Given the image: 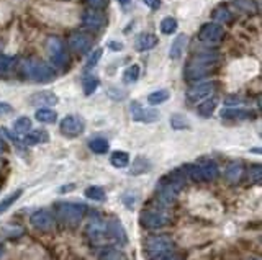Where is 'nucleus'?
I'll list each match as a JSON object with an SVG mask.
<instances>
[{"instance_id":"41","label":"nucleus","mask_w":262,"mask_h":260,"mask_svg":"<svg viewBox=\"0 0 262 260\" xmlns=\"http://www.w3.org/2000/svg\"><path fill=\"white\" fill-rule=\"evenodd\" d=\"M102 54H104V49H102V48L94 49V53L89 56V59H87V63H85V70L95 67V65L99 64V61L102 59Z\"/></svg>"},{"instance_id":"10","label":"nucleus","mask_w":262,"mask_h":260,"mask_svg":"<svg viewBox=\"0 0 262 260\" xmlns=\"http://www.w3.org/2000/svg\"><path fill=\"white\" fill-rule=\"evenodd\" d=\"M225 36V30L220 23H205L202 25V28L198 30V39L203 43H210V44H215L218 41H222Z\"/></svg>"},{"instance_id":"53","label":"nucleus","mask_w":262,"mask_h":260,"mask_svg":"<svg viewBox=\"0 0 262 260\" xmlns=\"http://www.w3.org/2000/svg\"><path fill=\"white\" fill-rule=\"evenodd\" d=\"M5 151V146H3V142L0 141V154H2V152Z\"/></svg>"},{"instance_id":"12","label":"nucleus","mask_w":262,"mask_h":260,"mask_svg":"<svg viewBox=\"0 0 262 260\" xmlns=\"http://www.w3.org/2000/svg\"><path fill=\"white\" fill-rule=\"evenodd\" d=\"M217 85L218 82H203V84L190 87L186 94L187 100L190 103H198V100H205L207 97H212L215 89H217Z\"/></svg>"},{"instance_id":"19","label":"nucleus","mask_w":262,"mask_h":260,"mask_svg":"<svg viewBox=\"0 0 262 260\" xmlns=\"http://www.w3.org/2000/svg\"><path fill=\"white\" fill-rule=\"evenodd\" d=\"M159 38L154 33H141L138 34L136 41H135V48L138 53H145V51H151L157 46Z\"/></svg>"},{"instance_id":"51","label":"nucleus","mask_w":262,"mask_h":260,"mask_svg":"<svg viewBox=\"0 0 262 260\" xmlns=\"http://www.w3.org/2000/svg\"><path fill=\"white\" fill-rule=\"evenodd\" d=\"M69 190H74V185H69V187H63V188H61V193H66V192H69Z\"/></svg>"},{"instance_id":"52","label":"nucleus","mask_w":262,"mask_h":260,"mask_svg":"<svg viewBox=\"0 0 262 260\" xmlns=\"http://www.w3.org/2000/svg\"><path fill=\"white\" fill-rule=\"evenodd\" d=\"M116 2L120 3V5H128V3L131 2V0H116Z\"/></svg>"},{"instance_id":"38","label":"nucleus","mask_w":262,"mask_h":260,"mask_svg":"<svg viewBox=\"0 0 262 260\" xmlns=\"http://www.w3.org/2000/svg\"><path fill=\"white\" fill-rule=\"evenodd\" d=\"M99 85H100V80L94 77V75H87V77L82 80V90H84L85 95H92L99 89Z\"/></svg>"},{"instance_id":"42","label":"nucleus","mask_w":262,"mask_h":260,"mask_svg":"<svg viewBox=\"0 0 262 260\" xmlns=\"http://www.w3.org/2000/svg\"><path fill=\"white\" fill-rule=\"evenodd\" d=\"M249 178H251V182L256 183V185H261V182H262V167H261V164H254L253 167H251Z\"/></svg>"},{"instance_id":"37","label":"nucleus","mask_w":262,"mask_h":260,"mask_svg":"<svg viewBox=\"0 0 262 260\" xmlns=\"http://www.w3.org/2000/svg\"><path fill=\"white\" fill-rule=\"evenodd\" d=\"M171 126L174 130H190V121L186 115L174 113L171 116Z\"/></svg>"},{"instance_id":"15","label":"nucleus","mask_w":262,"mask_h":260,"mask_svg":"<svg viewBox=\"0 0 262 260\" xmlns=\"http://www.w3.org/2000/svg\"><path fill=\"white\" fill-rule=\"evenodd\" d=\"M82 23H84L87 28L100 30L107 25V17L100 12V10L90 8V10H85L84 15H82Z\"/></svg>"},{"instance_id":"3","label":"nucleus","mask_w":262,"mask_h":260,"mask_svg":"<svg viewBox=\"0 0 262 260\" xmlns=\"http://www.w3.org/2000/svg\"><path fill=\"white\" fill-rule=\"evenodd\" d=\"M167 208L169 206L162 205V203H159V201L156 205L145 208L140 215L141 226L148 228V229H159V228L167 226V224L172 221V215Z\"/></svg>"},{"instance_id":"1","label":"nucleus","mask_w":262,"mask_h":260,"mask_svg":"<svg viewBox=\"0 0 262 260\" xmlns=\"http://www.w3.org/2000/svg\"><path fill=\"white\" fill-rule=\"evenodd\" d=\"M186 182L187 173L184 170V167L164 175L157 183V201L166 206H171L177 200V196L181 195L182 188L186 187Z\"/></svg>"},{"instance_id":"9","label":"nucleus","mask_w":262,"mask_h":260,"mask_svg":"<svg viewBox=\"0 0 262 260\" xmlns=\"http://www.w3.org/2000/svg\"><path fill=\"white\" fill-rule=\"evenodd\" d=\"M59 131L66 137H77L85 131V121L77 115H69L61 121Z\"/></svg>"},{"instance_id":"4","label":"nucleus","mask_w":262,"mask_h":260,"mask_svg":"<svg viewBox=\"0 0 262 260\" xmlns=\"http://www.w3.org/2000/svg\"><path fill=\"white\" fill-rule=\"evenodd\" d=\"M22 74L32 82H38V84H46L51 82L56 77L54 69L51 67L49 64L43 63V61L38 59H27L22 63Z\"/></svg>"},{"instance_id":"50","label":"nucleus","mask_w":262,"mask_h":260,"mask_svg":"<svg viewBox=\"0 0 262 260\" xmlns=\"http://www.w3.org/2000/svg\"><path fill=\"white\" fill-rule=\"evenodd\" d=\"M156 260H181V257L176 256V254L172 252V254H167V256H164V257H159Z\"/></svg>"},{"instance_id":"26","label":"nucleus","mask_w":262,"mask_h":260,"mask_svg":"<svg viewBox=\"0 0 262 260\" xmlns=\"http://www.w3.org/2000/svg\"><path fill=\"white\" fill-rule=\"evenodd\" d=\"M35 118L39 123H54L56 120H58V113H56L54 110H51L49 106H41V108L37 110V113H35Z\"/></svg>"},{"instance_id":"49","label":"nucleus","mask_w":262,"mask_h":260,"mask_svg":"<svg viewBox=\"0 0 262 260\" xmlns=\"http://www.w3.org/2000/svg\"><path fill=\"white\" fill-rule=\"evenodd\" d=\"M225 101H226L228 105H238V103H241L243 100L238 98V97H228V100H225Z\"/></svg>"},{"instance_id":"11","label":"nucleus","mask_w":262,"mask_h":260,"mask_svg":"<svg viewBox=\"0 0 262 260\" xmlns=\"http://www.w3.org/2000/svg\"><path fill=\"white\" fill-rule=\"evenodd\" d=\"M130 113L133 121H138V123H154V121L159 120V111L152 110V108H145L141 106L138 101H133L130 105Z\"/></svg>"},{"instance_id":"44","label":"nucleus","mask_w":262,"mask_h":260,"mask_svg":"<svg viewBox=\"0 0 262 260\" xmlns=\"http://www.w3.org/2000/svg\"><path fill=\"white\" fill-rule=\"evenodd\" d=\"M87 5L92 8H97V10H102L105 8L107 5H109V0H85Z\"/></svg>"},{"instance_id":"32","label":"nucleus","mask_w":262,"mask_h":260,"mask_svg":"<svg viewBox=\"0 0 262 260\" xmlns=\"http://www.w3.org/2000/svg\"><path fill=\"white\" fill-rule=\"evenodd\" d=\"M13 131L17 132V134H20V136L27 134V132L32 131V120H30L28 116H20L18 120H15Z\"/></svg>"},{"instance_id":"25","label":"nucleus","mask_w":262,"mask_h":260,"mask_svg":"<svg viewBox=\"0 0 262 260\" xmlns=\"http://www.w3.org/2000/svg\"><path fill=\"white\" fill-rule=\"evenodd\" d=\"M110 164L115 169H125L130 164V154L126 151H113L110 156Z\"/></svg>"},{"instance_id":"33","label":"nucleus","mask_w":262,"mask_h":260,"mask_svg":"<svg viewBox=\"0 0 262 260\" xmlns=\"http://www.w3.org/2000/svg\"><path fill=\"white\" fill-rule=\"evenodd\" d=\"M99 260H128V257L125 256V252L120 251V249H104L100 252Z\"/></svg>"},{"instance_id":"21","label":"nucleus","mask_w":262,"mask_h":260,"mask_svg":"<svg viewBox=\"0 0 262 260\" xmlns=\"http://www.w3.org/2000/svg\"><path fill=\"white\" fill-rule=\"evenodd\" d=\"M187 43H188L187 34H177L176 39H174L171 44V48H169V58H171L172 61L181 59L184 51H186V48H187Z\"/></svg>"},{"instance_id":"28","label":"nucleus","mask_w":262,"mask_h":260,"mask_svg":"<svg viewBox=\"0 0 262 260\" xmlns=\"http://www.w3.org/2000/svg\"><path fill=\"white\" fill-rule=\"evenodd\" d=\"M22 195H23V190H22V188H18V190H15V192L10 193V195L2 198V201H0V215L5 213L7 210H10L12 205H15V201H18V198Z\"/></svg>"},{"instance_id":"46","label":"nucleus","mask_w":262,"mask_h":260,"mask_svg":"<svg viewBox=\"0 0 262 260\" xmlns=\"http://www.w3.org/2000/svg\"><path fill=\"white\" fill-rule=\"evenodd\" d=\"M12 111H13L12 105L5 103V101H0V115H8V113H12Z\"/></svg>"},{"instance_id":"24","label":"nucleus","mask_w":262,"mask_h":260,"mask_svg":"<svg viewBox=\"0 0 262 260\" xmlns=\"http://www.w3.org/2000/svg\"><path fill=\"white\" fill-rule=\"evenodd\" d=\"M243 164L241 162H231L226 167V172H225V177L226 180L231 182V183H238L241 180V177H243Z\"/></svg>"},{"instance_id":"14","label":"nucleus","mask_w":262,"mask_h":260,"mask_svg":"<svg viewBox=\"0 0 262 260\" xmlns=\"http://www.w3.org/2000/svg\"><path fill=\"white\" fill-rule=\"evenodd\" d=\"M30 223H32V226L35 229H38V231H51V229L54 228V218L53 215L48 211V210H38L35 211L32 216H30Z\"/></svg>"},{"instance_id":"40","label":"nucleus","mask_w":262,"mask_h":260,"mask_svg":"<svg viewBox=\"0 0 262 260\" xmlns=\"http://www.w3.org/2000/svg\"><path fill=\"white\" fill-rule=\"evenodd\" d=\"M13 64H15L13 58H10V56H7V54H0V75L10 72L13 67Z\"/></svg>"},{"instance_id":"13","label":"nucleus","mask_w":262,"mask_h":260,"mask_svg":"<svg viewBox=\"0 0 262 260\" xmlns=\"http://www.w3.org/2000/svg\"><path fill=\"white\" fill-rule=\"evenodd\" d=\"M69 48L75 51L77 54H85L89 53L92 49V46H94V38L90 36V34L87 33H73L69 36Z\"/></svg>"},{"instance_id":"36","label":"nucleus","mask_w":262,"mask_h":260,"mask_svg":"<svg viewBox=\"0 0 262 260\" xmlns=\"http://www.w3.org/2000/svg\"><path fill=\"white\" fill-rule=\"evenodd\" d=\"M233 2L238 5V8H241L243 12L249 15H256L259 12V5L256 0H233Z\"/></svg>"},{"instance_id":"8","label":"nucleus","mask_w":262,"mask_h":260,"mask_svg":"<svg viewBox=\"0 0 262 260\" xmlns=\"http://www.w3.org/2000/svg\"><path fill=\"white\" fill-rule=\"evenodd\" d=\"M85 234L92 242L105 241V239L109 237V231H107V219H104L100 215H92L90 221L87 223Z\"/></svg>"},{"instance_id":"35","label":"nucleus","mask_w":262,"mask_h":260,"mask_svg":"<svg viewBox=\"0 0 262 260\" xmlns=\"http://www.w3.org/2000/svg\"><path fill=\"white\" fill-rule=\"evenodd\" d=\"M253 111H248V110H223L222 111V116L223 118H228V120H246V118H251V115Z\"/></svg>"},{"instance_id":"16","label":"nucleus","mask_w":262,"mask_h":260,"mask_svg":"<svg viewBox=\"0 0 262 260\" xmlns=\"http://www.w3.org/2000/svg\"><path fill=\"white\" fill-rule=\"evenodd\" d=\"M107 231H109V237H112L113 241H116L118 244H126L128 237H126V231L123 228L121 221H118L116 218H110L107 221Z\"/></svg>"},{"instance_id":"22","label":"nucleus","mask_w":262,"mask_h":260,"mask_svg":"<svg viewBox=\"0 0 262 260\" xmlns=\"http://www.w3.org/2000/svg\"><path fill=\"white\" fill-rule=\"evenodd\" d=\"M217 106H218L217 97H207V98H205L202 103L197 106V113L200 116H203V118H210L213 111L217 110Z\"/></svg>"},{"instance_id":"5","label":"nucleus","mask_w":262,"mask_h":260,"mask_svg":"<svg viewBox=\"0 0 262 260\" xmlns=\"http://www.w3.org/2000/svg\"><path fill=\"white\" fill-rule=\"evenodd\" d=\"M174 241L167 234H156L150 236L145 241V256L150 260H156L159 257H164L167 254L174 252Z\"/></svg>"},{"instance_id":"31","label":"nucleus","mask_w":262,"mask_h":260,"mask_svg":"<svg viewBox=\"0 0 262 260\" xmlns=\"http://www.w3.org/2000/svg\"><path fill=\"white\" fill-rule=\"evenodd\" d=\"M84 195L89 198V200H94V201H105L107 198V193L102 187L99 185H92V187H87Z\"/></svg>"},{"instance_id":"7","label":"nucleus","mask_w":262,"mask_h":260,"mask_svg":"<svg viewBox=\"0 0 262 260\" xmlns=\"http://www.w3.org/2000/svg\"><path fill=\"white\" fill-rule=\"evenodd\" d=\"M46 51H48L51 63L54 65L63 67V65L68 64L69 56H68V51H66V44L63 43V39H59L58 36H49L48 41H46Z\"/></svg>"},{"instance_id":"23","label":"nucleus","mask_w":262,"mask_h":260,"mask_svg":"<svg viewBox=\"0 0 262 260\" xmlns=\"http://www.w3.org/2000/svg\"><path fill=\"white\" fill-rule=\"evenodd\" d=\"M152 169V164L150 159H146V157H136L135 161H133V165L130 169V175H143V173H148Z\"/></svg>"},{"instance_id":"6","label":"nucleus","mask_w":262,"mask_h":260,"mask_svg":"<svg viewBox=\"0 0 262 260\" xmlns=\"http://www.w3.org/2000/svg\"><path fill=\"white\" fill-rule=\"evenodd\" d=\"M87 206L84 203H74V201H61L56 205V215L59 221L64 223L66 226L74 228L77 226L85 216Z\"/></svg>"},{"instance_id":"45","label":"nucleus","mask_w":262,"mask_h":260,"mask_svg":"<svg viewBox=\"0 0 262 260\" xmlns=\"http://www.w3.org/2000/svg\"><path fill=\"white\" fill-rule=\"evenodd\" d=\"M109 94L112 95V98L113 100H121V98H125V97H126V92H118L116 89H115V87H110V90H109Z\"/></svg>"},{"instance_id":"30","label":"nucleus","mask_w":262,"mask_h":260,"mask_svg":"<svg viewBox=\"0 0 262 260\" xmlns=\"http://www.w3.org/2000/svg\"><path fill=\"white\" fill-rule=\"evenodd\" d=\"M140 74H141V69L138 64H131L130 67H126L123 70V82L125 84H135L138 79H140Z\"/></svg>"},{"instance_id":"20","label":"nucleus","mask_w":262,"mask_h":260,"mask_svg":"<svg viewBox=\"0 0 262 260\" xmlns=\"http://www.w3.org/2000/svg\"><path fill=\"white\" fill-rule=\"evenodd\" d=\"M49 141V134L46 130H35V131H30L27 134L22 136V139L20 142H23V144L27 146H37V144H46V142Z\"/></svg>"},{"instance_id":"27","label":"nucleus","mask_w":262,"mask_h":260,"mask_svg":"<svg viewBox=\"0 0 262 260\" xmlns=\"http://www.w3.org/2000/svg\"><path fill=\"white\" fill-rule=\"evenodd\" d=\"M169 97H171L169 90H166V89H159V90H156V92H151V94L148 95V103H150L151 106L162 105V103H166V101L169 100Z\"/></svg>"},{"instance_id":"48","label":"nucleus","mask_w":262,"mask_h":260,"mask_svg":"<svg viewBox=\"0 0 262 260\" xmlns=\"http://www.w3.org/2000/svg\"><path fill=\"white\" fill-rule=\"evenodd\" d=\"M107 48H110L112 51H121L123 49V43H120V41H109V43H107Z\"/></svg>"},{"instance_id":"43","label":"nucleus","mask_w":262,"mask_h":260,"mask_svg":"<svg viewBox=\"0 0 262 260\" xmlns=\"http://www.w3.org/2000/svg\"><path fill=\"white\" fill-rule=\"evenodd\" d=\"M121 200H123V203H125V206L128 208V210H133L135 205H136V201H138V196H136V193L126 192L125 195L121 196Z\"/></svg>"},{"instance_id":"18","label":"nucleus","mask_w":262,"mask_h":260,"mask_svg":"<svg viewBox=\"0 0 262 260\" xmlns=\"http://www.w3.org/2000/svg\"><path fill=\"white\" fill-rule=\"evenodd\" d=\"M30 103L35 106H39V108L41 106H53L58 103V97L49 90H41L30 97Z\"/></svg>"},{"instance_id":"47","label":"nucleus","mask_w":262,"mask_h":260,"mask_svg":"<svg viewBox=\"0 0 262 260\" xmlns=\"http://www.w3.org/2000/svg\"><path fill=\"white\" fill-rule=\"evenodd\" d=\"M143 2H145L151 10H157L161 7V0H143Z\"/></svg>"},{"instance_id":"29","label":"nucleus","mask_w":262,"mask_h":260,"mask_svg":"<svg viewBox=\"0 0 262 260\" xmlns=\"http://www.w3.org/2000/svg\"><path fill=\"white\" fill-rule=\"evenodd\" d=\"M89 147H90L92 152H95V154H107L110 144L105 137H94V139H90Z\"/></svg>"},{"instance_id":"17","label":"nucleus","mask_w":262,"mask_h":260,"mask_svg":"<svg viewBox=\"0 0 262 260\" xmlns=\"http://www.w3.org/2000/svg\"><path fill=\"white\" fill-rule=\"evenodd\" d=\"M198 167H200V173H202V178L203 182H212V180H217L220 177V169L217 165V162L212 161V159H202L200 162H197Z\"/></svg>"},{"instance_id":"39","label":"nucleus","mask_w":262,"mask_h":260,"mask_svg":"<svg viewBox=\"0 0 262 260\" xmlns=\"http://www.w3.org/2000/svg\"><path fill=\"white\" fill-rule=\"evenodd\" d=\"M179 28V23L177 20L174 17H164L162 22H161V33L162 34H172L176 33Z\"/></svg>"},{"instance_id":"34","label":"nucleus","mask_w":262,"mask_h":260,"mask_svg":"<svg viewBox=\"0 0 262 260\" xmlns=\"http://www.w3.org/2000/svg\"><path fill=\"white\" fill-rule=\"evenodd\" d=\"M212 18L218 23H229L231 20H233V13L226 7H217L212 12Z\"/></svg>"},{"instance_id":"2","label":"nucleus","mask_w":262,"mask_h":260,"mask_svg":"<svg viewBox=\"0 0 262 260\" xmlns=\"http://www.w3.org/2000/svg\"><path fill=\"white\" fill-rule=\"evenodd\" d=\"M220 65V58L217 54H200L198 58H193L192 61H188L186 69H184V77L187 80H198L207 77L217 70Z\"/></svg>"}]
</instances>
